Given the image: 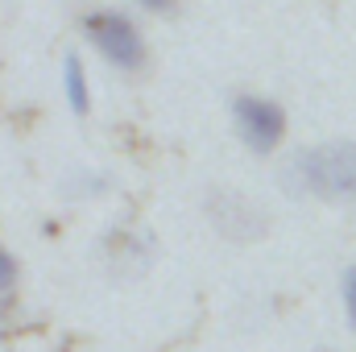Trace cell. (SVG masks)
I'll use <instances>...</instances> for the list:
<instances>
[{
	"label": "cell",
	"instance_id": "1",
	"mask_svg": "<svg viewBox=\"0 0 356 352\" xmlns=\"http://www.w3.org/2000/svg\"><path fill=\"white\" fill-rule=\"evenodd\" d=\"M277 186L290 199L344 203L356 195V141H319L298 150L282 170Z\"/></svg>",
	"mask_w": 356,
	"mask_h": 352
},
{
	"label": "cell",
	"instance_id": "6",
	"mask_svg": "<svg viewBox=\"0 0 356 352\" xmlns=\"http://www.w3.org/2000/svg\"><path fill=\"white\" fill-rule=\"evenodd\" d=\"M112 265H133V269H149V241L141 232H112L108 241Z\"/></svg>",
	"mask_w": 356,
	"mask_h": 352
},
{
	"label": "cell",
	"instance_id": "4",
	"mask_svg": "<svg viewBox=\"0 0 356 352\" xmlns=\"http://www.w3.org/2000/svg\"><path fill=\"white\" fill-rule=\"evenodd\" d=\"M203 211H207L211 228H216L220 237H228V241H257V237L266 232V224H269V216L249 199V195H241V191H224V186L207 191Z\"/></svg>",
	"mask_w": 356,
	"mask_h": 352
},
{
	"label": "cell",
	"instance_id": "5",
	"mask_svg": "<svg viewBox=\"0 0 356 352\" xmlns=\"http://www.w3.org/2000/svg\"><path fill=\"white\" fill-rule=\"evenodd\" d=\"M63 91H67V104L75 116H88L91 112V83L88 71H83V58L79 54H67L63 58Z\"/></svg>",
	"mask_w": 356,
	"mask_h": 352
},
{
	"label": "cell",
	"instance_id": "3",
	"mask_svg": "<svg viewBox=\"0 0 356 352\" xmlns=\"http://www.w3.org/2000/svg\"><path fill=\"white\" fill-rule=\"evenodd\" d=\"M232 129H236V141L249 150V154H273L282 141H286V112L277 99L269 95H253V91H241L232 99Z\"/></svg>",
	"mask_w": 356,
	"mask_h": 352
},
{
	"label": "cell",
	"instance_id": "11",
	"mask_svg": "<svg viewBox=\"0 0 356 352\" xmlns=\"http://www.w3.org/2000/svg\"><path fill=\"white\" fill-rule=\"evenodd\" d=\"M315 352H336V349H315Z\"/></svg>",
	"mask_w": 356,
	"mask_h": 352
},
{
	"label": "cell",
	"instance_id": "8",
	"mask_svg": "<svg viewBox=\"0 0 356 352\" xmlns=\"http://www.w3.org/2000/svg\"><path fill=\"white\" fill-rule=\"evenodd\" d=\"M340 303H344V319H348V328L356 332V265H348V269L340 273Z\"/></svg>",
	"mask_w": 356,
	"mask_h": 352
},
{
	"label": "cell",
	"instance_id": "7",
	"mask_svg": "<svg viewBox=\"0 0 356 352\" xmlns=\"http://www.w3.org/2000/svg\"><path fill=\"white\" fill-rule=\"evenodd\" d=\"M67 191L79 195V199H95V195L108 191V175H95V170H88V166H79V170L71 175V182H67Z\"/></svg>",
	"mask_w": 356,
	"mask_h": 352
},
{
	"label": "cell",
	"instance_id": "9",
	"mask_svg": "<svg viewBox=\"0 0 356 352\" xmlns=\"http://www.w3.org/2000/svg\"><path fill=\"white\" fill-rule=\"evenodd\" d=\"M17 290V257L0 245V298H8Z\"/></svg>",
	"mask_w": 356,
	"mask_h": 352
},
{
	"label": "cell",
	"instance_id": "10",
	"mask_svg": "<svg viewBox=\"0 0 356 352\" xmlns=\"http://www.w3.org/2000/svg\"><path fill=\"white\" fill-rule=\"evenodd\" d=\"M133 4H141L145 13H158V17H166V13H175L178 0H133Z\"/></svg>",
	"mask_w": 356,
	"mask_h": 352
},
{
	"label": "cell",
	"instance_id": "2",
	"mask_svg": "<svg viewBox=\"0 0 356 352\" xmlns=\"http://www.w3.org/2000/svg\"><path fill=\"white\" fill-rule=\"evenodd\" d=\"M83 33H88V42L95 46V54L108 67H116L124 75H133V71L145 67V38H141L137 21L129 13H120V8H95V13L83 17Z\"/></svg>",
	"mask_w": 356,
	"mask_h": 352
}]
</instances>
